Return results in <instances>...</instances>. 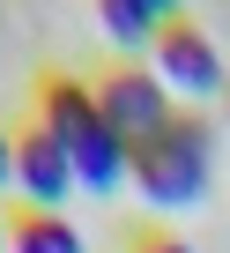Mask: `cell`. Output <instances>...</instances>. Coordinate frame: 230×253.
<instances>
[{
	"instance_id": "52a82bcc",
	"label": "cell",
	"mask_w": 230,
	"mask_h": 253,
	"mask_svg": "<svg viewBox=\"0 0 230 253\" xmlns=\"http://www.w3.org/2000/svg\"><path fill=\"white\" fill-rule=\"evenodd\" d=\"M134 253H193V246L171 238V231H149V238H134Z\"/></svg>"
},
{
	"instance_id": "30bf717a",
	"label": "cell",
	"mask_w": 230,
	"mask_h": 253,
	"mask_svg": "<svg viewBox=\"0 0 230 253\" xmlns=\"http://www.w3.org/2000/svg\"><path fill=\"white\" fill-rule=\"evenodd\" d=\"M0 253H8V223H0Z\"/></svg>"
},
{
	"instance_id": "3957f363",
	"label": "cell",
	"mask_w": 230,
	"mask_h": 253,
	"mask_svg": "<svg viewBox=\"0 0 230 253\" xmlns=\"http://www.w3.org/2000/svg\"><path fill=\"white\" fill-rule=\"evenodd\" d=\"M97 104H104L111 126H119V142H127V149L156 142L164 126L178 119V112H171V89L156 82V67H111V75L97 82Z\"/></svg>"
},
{
	"instance_id": "5b68a950",
	"label": "cell",
	"mask_w": 230,
	"mask_h": 253,
	"mask_svg": "<svg viewBox=\"0 0 230 253\" xmlns=\"http://www.w3.org/2000/svg\"><path fill=\"white\" fill-rule=\"evenodd\" d=\"M74 186H82V179H74L67 149L45 134V126H23V134H15V194H23V209H52V216H60V201H67Z\"/></svg>"
},
{
	"instance_id": "6da1fadb",
	"label": "cell",
	"mask_w": 230,
	"mask_h": 253,
	"mask_svg": "<svg viewBox=\"0 0 230 253\" xmlns=\"http://www.w3.org/2000/svg\"><path fill=\"white\" fill-rule=\"evenodd\" d=\"M37 126H45V134L67 149V164H74V179H82L89 194L127 186V171H134V149L119 142V126L104 119V104H97V82L45 75V82H37Z\"/></svg>"
},
{
	"instance_id": "277c9868",
	"label": "cell",
	"mask_w": 230,
	"mask_h": 253,
	"mask_svg": "<svg viewBox=\"0 0 230 253\" xmlns=\"http://www.w3.org/2000/svg\"><path fill=\"white\" fill-rule=\"evenodd\" d=\"M156 82L171 89V97H215L223 89V52L208 45V30H193V23H164V38H156Z\"/></svg>"
},
{
	"instance_id": "7a4b0ae2",
	"label": "cell",
	"mask_w": 230,
	"mask_h": 253,
	"mask_svg": "<svg viewBox=\"0 0 230 253\" xmlns=\"http://www.w3.org/2000/svg\"><path fill=\"white\" fill-rule=\"evenodd\" d=\"M208 164H215V134L193 119V112H178L156 142H141L134 149V194L149 201V209H193L200 194H208Z\"/></svg>"
},
{
	"instance_id": "8992f818",
	"label": "cell",
	"mask_w": 230,
	"mask_h": 253,
	"mask_svg": "<svg viewBox=\"0 0 230 253\" xmlns=\"http://www.w3.org/2000/svg\"><path fill=\"white\" fill-rule=\"evenodd\" d=\"M8 253H89V246H82V231H74L67 216H52V209H23V216L8 223Z\"/></svg>"
},
{
	"instance_id": "ba28073f",
	"label": "cell",
	"mask_w": 230,
	"mask_h": 253,
	"mask_svg": "<svg viewBox=\"0 0 230 253\" xmlns=\"http://www.w3.org/2000/svg\"><path fill=\"white\" fill-rule=\"evenodd\" d=\"M0 186H15V142L0 134Z\"/></svg>"
},
{
	"instance_id": "9c48e42d",
	"label": "cell",
	"mask_w": 230,
	"mask_h": 253,
	"mask_svg": "<svg viewBox=\"0 0 230 253\" xmlns=\"http://www.w3.org/2000/svg\"><path fill=\"white\" fill-rule=\"evenodd\" d=\"M134 8H149L156 23H178V0H134Z\"/></svg>"
}]
</instances>
